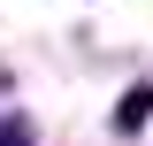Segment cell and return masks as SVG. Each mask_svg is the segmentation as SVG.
Returning a JSON list of instances; mask_svg holds the SVG:
<instances>
[{"label": "cell", "mask_w": 153, "mask_h": 146, "mask_svg": "<svg viewBox=\"0 0 153 146\" xmlns=\"http://www.w3.org/2000/svg\"><path fill=\"white\" fill-rule=\"evenodd\" d=\"M0 146H23V131H8V123H0Z\"/></svg>", "instance_id": "1"}]
</instances>
